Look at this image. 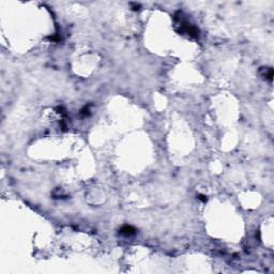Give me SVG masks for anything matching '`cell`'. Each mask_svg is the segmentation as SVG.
Instances as JSON below:
<instances>
[{"label": "cell", "instance_id": "obj_1", "mask_svg": "<svg viewBox=\"0 0 274 274\" xmlns=\"http://www.w3.org/2000/svg\"><path fill=\"white\" fill-rule=\"evenodd\" d=\"M120 232L122 235H125V236H131V235H134L135 233V229L131 226H124V227L121 228Z\"/></svg>", "mask_w": 274, "mask_h": 274}]
</instances>
